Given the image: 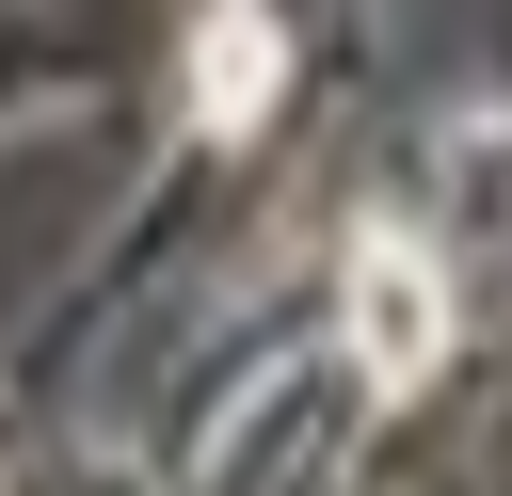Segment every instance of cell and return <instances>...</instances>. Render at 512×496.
Masks as SVG:
<instances>
[{"instance_id": "obj_1", "label": "cell", "mask_w": 512, "mask_h": 496, "mask_svg": "<svg viewBox=\"0 0 512 496\" xmlns=\"http://www.w3.org/2000/svg\"><path fill=\"white\" fill-rule=\"evenodd\" d=\"M368 352L400 368V352H432V272L400 288V256H368Z\"/></svg>"}]
</instances>
